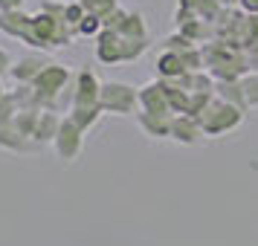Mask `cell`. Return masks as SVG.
I'll use <instances>...</instances> for the list:
<instances>
[{"instance_id":"obj_19","label":"cell","mask_w":258,"mask_h":246,"mask_svg":"<svg viewBox=\"0 0 258 246\" xmlns=\"http://www.w3.org/2000/svg\"><path fill=\"white\" fill-rule=\"evenodd\" d=\"M79 3L84 6V12L96 15V18H102V21H105L107 15H110V12L119 6L116 0H79Z\"/></svg>"},{"instance_id":"obj_7","label":"cell","mask_w":258,"mask_h":246,"mask_svg":"<svg viewBox=\"0 0 258 246\" xmlns=\"http://www.w3.org/2000/svg\"><path fill=\"white\" fill-rule=\"evenodd\" d=\"M99 93H102V81L93 70H79L73 78V105H99Z\"/></svg>"},{"instance_id":"obj_11","label":"cell","mask_w":258,"mask_h":246,"mask_svg":"<svg viewBox=\"0 0 258 246\" xmlns=\"http://www.w3.org/2000/svg\"><path fill=\"white\" fill-rule=\"evenodd\" d=\"M0 148L9 153H35L41 151V145L32 142L29 136H24L15 128V122H0Z\"/></svg>"},{"instance_id":"obj_28","label":"cell","mask_w":258,"mask_h":246,"mask_svg":"<svg viewBox=\"0 0 258 246\" xmlns=\"http://www.w3.org/2000/svg\"><path fill=\"white\" fill-rule=\"evenodd\" d=\"M3 93H6V87H3V81H0V96H3Z\"/></svg>"},{"instance_id":"obj_18","label":"cell","mask_w":258,"mask_h":246,"mask_svg":"<svg viewBox=\"0 0 258 246\" xmlns=\"http://www.w3.org/2000/svg\"><path fill=\"white\" fill-rule=\"evenodd\" d=\"M238 84H241V93H244L246 107H258V72L255 70L244 72V75L238 78Z\"/></svg>"},{"instance_id":"obj_22","label":"cell","mask_w":258,"mask_h":246,"mask_svg":"<svg viewBox=\"0 0 258 246\" xmlns=\"http://www.w3.org/2000/svg\"><path fill=\"white\" fill-rule=\"evenodd\" d=\"M84 15L87 12H84V6L79 3V0H64V21H67L73 29L79 26V21H82Z\"/></svg>"},{"instance_id":"obj_6","label":"cell","mask_w":258,"mask_h":246,"mask_svg":"<svg viewBox=\"0 0 258 246\" xmlns=\"http://www.w3.org/2000/svg\"><path fill=\"white\" fill-rule=\"evenodd\" d=\"M96 58L102 64H125V38L116 29H102L96 35Z\"/></svg>"},{"instance_id":"obj_15","label":"cell","mask_w":258,"mask_h":246,"mask_svg":"<svg viewBox=\"0 0 258 246\" xmlns=\"http://www.w3.org/2000/svg\"><path fill=\"white\" fill-rule=\"evenodd\" d=\"M61 119L55 110H41V116H38V125L35 130H32V142H38L41 148L44 145H52V139H55V133H58L61 128Z\"/></svg>"},{"instance_id":"obj_24","label":"cell","mask_w":258,"mask_h":246,"mask_svg":"<svg viewBox=\"0 0 258 246\" xmlns=\"http://www.w3.org/2000/svg\"><path fill=\"white\" fill-rule=\"evenodd\" d=\"M12 9H24V0H0V12H12Z\"/></svg>"},{"instance_id":"obj_5","label":"cell","mask_w":258,"mask_h":246,"mask_svg":"<svg viewBox=\"0 0 258 246\" xmlns=\"http://www.w3.org/2000/svg\"><path fill=\"white\" fill-rule=\"evenodd\" d=\"M52 148H55V156H58L64 165H73L84 151V130L73 122L70 116L61 119V128L52 139Z\"/></svg>"},{"instance_id":"obj_20","label":"cell","mask_w":258,"mask_h":246,"mask_svg":"<svg viewBox=\"0 0 258 246\" xmlns=\"http://www.w3.org/2000/svg\"><path fill=\"white\" fill-rule=\"evenodd\" d=\"M105 29V24H102V18H96V15H84L82 21H79V26H76V35H84V38H96L99 32Z\"/></svg>"},{"instance_id":"obj_17","label":"cell","mask_w":258,"mask_h":246,"mask_svg":"<svg viewBox=\"0 0 258 246\" xmlns=\"http://www.w3.org/2000/svg\"><path fill=\"white\" fill-rule=\"evenodd\" d=\"M113 29L125 38H148V24H145V18H142L140 12H125L122 21H119Z\"/></svg>"},{"instance_id":"obj_26","label":"cell","mask_w":258,"mask_h":246,"mask_svg":"<svg viewBox=\"0 0 258 246\" xmlns=\"http://www.w3.org/2000/svg\"><path fill=\"white\" fill-rule=\"evenodd\" d=\"M246 55H249V70H255V72H258V47H252L249 52H246Z\"/></svg>"},{"instance_id":"obj_1","label":"cell","mask_w":258,"mask_h":246,"mask_svg":"<svg viewBox=\"0 0 258 246\" xmlns=\"http://www.w3.org/2000/svg\"><path fill=\"white\" fill-rule=\"evenodd\" d=\"M73 38H76V29L64 21V0L61 3L47 0L32 15V24H29V32H26L24 44L32 49H41V52H49V49L70 47Z\"/></svg>"},{"instance_id":"obj_9","label":"cell","mask_w":258,"mask_h":246,"mask_svg":"<svg viewBox=\"0 0 258 246\" xmlns=\"http://www.w3.org/2000/svg\"><path fill=\"white\" fill-rule=\"evenodd\" d=\"M49 61L41 55V52H26L21 55L18 61H12V67H9V75H12L15 84H32L38 78V72L47 67Z\"/></svg>"},{"instance_id":"obj_2","label":"cell","mask_w":258,"mask_h":246,"mask_svg":"<svg viewBox=\"0 0 258 246\" xmlns=\"http://www.w3.org/2000/svg\"><path fill=\"white\" fill-rule=\"evenodd\" d=\"M244 116H246L244 107L232 105V102H223L221 96H215V99H209L206 107L198 113V122H200V128H203V133H206L209 139H218L223 133L241 128V125H244Z\"/></svg>"},{"instance_id":"obj_21","label":"cell","mask_w":258,"mask_h":246,"mask_svg":"<svg viewBox=\"0 0 258 246\" xmlns=\"http://www.w3.org/2000/svg\"><path fill=\"white\" fill-rule=\"evenodd\" d=\"M18 110H21V105H18L15 93L12 90H6V93L0 96V122H15Z\"/></svg>"},{"instance_id":"obj_12","label":"cell","mask_w":258,"mask_h":246,"mask_svg":"<svg viewBox=\"0 0 258 246\" xmlns=\"http://www.w3.org/2000/svg\"><path fill=\"white\" fill-rule=\"evenodd\" d=\"M171 119H174V113H145V110L137 113L140 128L151 139H168L171 136Z\"/></svg>"},{"instance_id":"obj_4","label":"cell","mask_w":258,"mask_h":246,"mask_svg":"<svg viewBox=\"0 0 258 246\" xmlns=\"http://www.w3.org/2000/svg\"><path fill=\"white\" fill-rule=\"evenodd\" d=\"M99 105L105 113H113V116H134L140 110V87L125 81H102Z\"/></svg>"},{"instance_id":"obj_13","label":"cell","mask_w":258,"mask_h":246,"mask_svg":"<svg viewBox=\"0 0 258 246\" xmlns=\"http://www.w3.org/2000/svg\"><path fill=\"white\" fill-rule=\"evenodd\" d=\"M29 24H32V15L24 12V9H12V12H0V32L9 38H18L24 41L26 32H29Z\"/></svg>"},{"instance_id":"obj_25","label":"cell","mask_w":258,"mask_h":246,"mask_svg":"<svg viewBox=\"0 0 258 246\" xmlns=\"http://www.w3.org/2000/svg\"><path fill=\"white\" fill-rule=\"evenodd\" d=\"M238 3H241V12L258 15V0H238Z\"/></svg>"},{"instance_id":"obj_23","label":"cell","mask_w":258,"mask_h":246,"mask_svg":"<svg viewBox=\"0 0 258 246\" xmlns=\"http://www.w3.org/2000/svg\"><path fill=\"white\" fill-rule=\"evenodd\" d=\"M9 67H12V55L0 47V75H6V72H9Z\"/></svg>"},{"instance_id":"obj_10","label":"cell","mask_w":258,"mask_h":246,"mask_svg":"<svg viewBox=\"0 0 258 246\" xmlns=\"http://www.w3.org/2000/svg\"><path fill=\"white\" fill-rule=\"evenodd\" d=\"M140 110H145V113H174L171 102H168V93H165L163 78L140 87Z\"/></svg>"},{"instance_id":"obj_27","label":"cell","mask_w":258,"mask_h":246,"mask_svg":"<svg viewBox=\"0 0 258 246\" xmlns=\"http://www.w3.org/2000/svg\"><path fill=\"white\" fill-rule=\"evenodd\" d=\"M198 3H200V0H180V6H183V9H198Z\"/></svg>"},{"instance_id":"obj_3","label":"cell","mask_w":258,"mask_h":246,"mask_svg":"<svg viewBox=\"0 0 258 246\" xmlns=\"http://www.w3.org/2000/svg\"><path fill=\"white\" fill-rule=\"evenodd\" d=\"M70 78L73 75L64 64H52V61H49L47 67L38 72V78L32 81L38 107H41V110H55V107H58V96L64 93V87L70 84Z\"/></svg>"},{"instance_id":"obj_16","label":"cell","mask_w":258,"mask_h":246,"mask_svg":"<svg viewBox=\"0 0 258 246\" xmlns=\"http://www.w3.org/2000/svg\"><path fill=\"white\" fill-rule=\"evenodd\" d=\"M67 116H70L73 122H76L84 133H87L90 128H96V125H99V119L105 116V110H102V105H70Z\"/></svg>"},{"instance_id":"obj_8","label":"cell","mask_w":258,"mask_h":246,"mask_svg":"<svg viewBox=\"0 0 258 246\" xmlns=\"http://www.w3.org/2000/svg\"><path fill=\"white\" fill-rule=\"evenodd\" d=\"M203 136L206 133H203L195 113H174V119H171V136L168 139L180 142V145H198Z\"/></svg>"},{"instance_id":"obj_14","label":"cell","mask_w":258,"mask_h":246,"mask_svg":"<svg viewBox=\"0 0 258 246\" xmlns=\"http://www.w3.org/2000/svg\"><path fill=\"white\" fill-rule=\"evenodd\" d=\"M157 75L163 78V81H174V78H180L186 70V61H183V55L177 52V49H163L160 55H157Z\"/></svg>"}]
</instances>
